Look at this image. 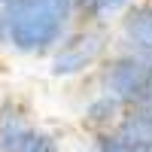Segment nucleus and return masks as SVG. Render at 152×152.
<instances>
[{"label":"nucleus","mask_w":152,"mask_h":152,"mask_svg":"<svg viewBox=\"0 0 152 152\" xmlns=\"http://www.w3.org/2000/svg\"><path fill=\"white\" fill-rule=\"evenodd\" d=\"M67 21H70V15H64L55 3L31 9V12H18V15L6 18V43L24 55L49 52L64 37Z\"/></svg>","instance_id":"1"},{"label":"nucleus","mask_w":152,"mask_h":152,"mask_svg":"<svg viewBox=\"0 0 152 152\" xmlns=\"http://www.w3.org/2000/svg\"><path fill=\"white\" fill-rule=\"evenodd\" d=\"M110 46V37L104 24H85V28L73 31L67 37H61L58 46H55V55H52V73L55 76H76V73H85L88 67H94L100 58H104Z\"/></svg>","instance_id":"2"},{"label":"nucleus","mask_w":152,"mask_h":152,"mask_svg":"<svg viewBox=\"0 0 152 152\" xmlns=\"http://www.w3.org/2000/svg\"><path fill=\"white\" fill-rule=\"evenodd\" d=\"M149 67H152V58L140 55V52H128L122 58H113L104 67V76H100V88H104L100 94L119 100L125 107H134Z\"/></svg>","instance_id":"3"},{"label":"nucleus","mask_w":152,"mask_h":152,"mask_svg":"<svg viewBox=\"0 0 152 152\" xmlns=\"http://www.w3.org/2000/svg\"><path fill=\"white\" fill-rule=\"evenodd\" d=\"M37 128L28 119V110H24L18 100H3L0 104V152H18L24 143L31 140V134Z\"/></svg>","instance_id":"4"},{"label":"nucleus","mask_w":152,"mask_h":152,"mask_svg":"<svg viewBox=\"0 0 152 152\" xmlns=\"http://www.w3.org/2000/svg\"><path fill=\"white\" fill-rule=\"evenodd\" d=\"M122 37L131 52L152 58V6H128L122 18Z\"/></svg>","instance_id":"5"},{"label":"nucleus","mask_w":152,"mask_h":152,"mask_svg":"<svg viewBox=\"0 0 152 152\" xmlns=\"http://www.w3.org/2000/svg\"><path fill=\"white\" fill-rule=\"evenodd\" d=\"M113 134H119L122 140L137 143V146H152V110L149 107H125L122 119L116 122Z\"/></svg>","instance_id":"6"},{"label":"nucleus","mask_w":152,"mask_h":152,"mask_svg":"<svg viewBox=\"0 0 152 152\" xmlns=\"http://www.w3.org/2000/svg\"><path fill=\"white\" fill-rule=\"evenodd\" d=\"M122 113H125V104H119V100H113L107 94H100L97 100H91V104L85 107V122L91 125V128L97 131H113L116 128V122L122 119Z\"/></svg>","instance_id":"7"},{"label":"nucleus","mask_w":152,"mask_h":152,"mask_svg":"<svg viewBox=\"0 0 152 152\" xmlns=\"http://www.w3.org/2000/svg\"><path fill=\"white\" fill-rule=\"evenodd\" d=\"M128 6H131V0H76V9L88 21H104L110 15H119Z\"/></svg>","instance_id":"8"},{"label":"nucleus","mask_w":152,"mask_h":152,"mask_svg":"<svg viewBox=\"0 0 152 152\" xmlns=\"http://www.w3.org/2000/svg\"><path fill=\"white\" fill-rule=\"evenodd\" d=\"M94 152H152V146H137V143L122 140L113 131H97L94 134Z\"/></svg>","instance_id":"9"},{"label":"nucleus","mask_w":152,"mask_h":152,"mask_svg":"<svg viewBox=\"0 0 152 152\" xmlns=\"http://www.w3.org/2000/svg\"><path fill=\"white\" fill-rule=\"evenodd\" d=\"M137 107H149V110H152V67H149L146 79H143L140 94H137Z\"/></svg>","instance_id":"10"},{"label":"nucleus","mask_w":152,"mask_h":152,"mask_svg":"<svg viewBox=\"0 0 152 152\" xmlns=\"http://www.w3.org/2000/svg\"><path fill=\"white\" fill-rule=\"evenodd\" d=\"M6 43V12H3V6H0V46Z\"/></svg>","instance_id":"11"}]
</instances>
